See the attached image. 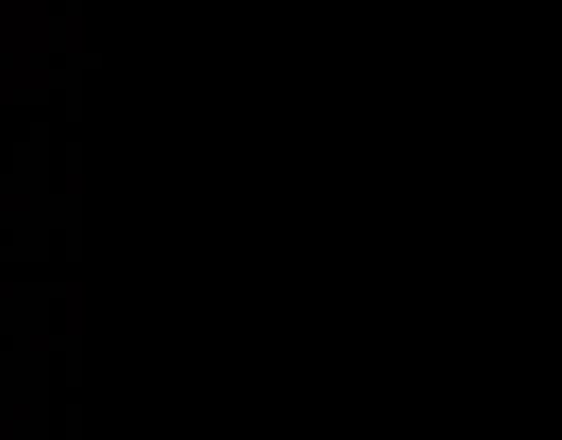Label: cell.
I'll return each instance as SVG.
<instances>
[{
	"mask_svg": "<svg viewBox=\"0 0 562 440\" xmlns=\"http://www.w3.org/2000/svg\"><path fill=\"white\" fill-rule=\"evenodd\" d=\"M56 49L66 56V59H79L86 56V20L79 13V7L66 16H59V26H56Z\"/></svg>",
	"mask_w": 562,
	"mask_h": 440,
	"instance_id": "6da1fadb",
	"label": "cell"
},
{
	"mask_svg": "<svg viewBox=\"0 0 562 440\" xmlns=\"http://www.w3.org/2000/svg\"><path fill=\"white\" fill-rule=\"evenodd\" d=\"M3 204H7V214H16V217L36 211V198H33L30 188H7L3 191Z\"/></svg>",
	"mask_w": 562,
	"mask_h": 440,
	"instance_id": "7a4b0ae2",
	"label": "cell"
},
{
	"mask_svg": "<svg viewBox=\"0 0 562 440\" xmlns=\"http://www.w3.org/2000/svg\"><path fill=\"white\" fill-rule=\"evenodd\" d=\"M63 346H66V339H53L49 332H33V336L23 339V352L33 356V359H46L53 349H63Z\"/></svg>",
	"mask_w": 562,
	"mask_h": 440,
	"instance_id": "3957f363",
	"label": "cell"
},
{
	"mask_svg": "<svg viewBox=\"0 0 562 440\" xmlns=\"http://www.w3.org/2000/svg\"><path fill=\"white\" fill-rule=\"evenodd\" d=\"M63 323H66V339H82V329H86V303H66Z\"/></svg>",
	"mask_w": 562,
	"mask_h": 440,
	"instance_id": "277c9868",
	"label": "cell"
},
{
	"mask_svg": "<svg viewBox=\"0 0 562 440\" xmlns=\"http://www.w3.org/2000/svg\"><path fill=\"white\" fill-rule=\"evenodd\" d=\"M36 415H40V408H36L33 402H26V398H13V402L7 405V421H10L13 428H16V425H33Z\"/></svg>",
	"mask_w": 562,
	"mask_h": 440,
	"instance_id": "5b68a950",
	"label": "cell"
},
{
	"mask_svg": "<svg viewBox=\"0 0 562 440\" xmlns=\"http://www.w3.org/2000/svg\"><path fill=\"white\" fill-rule=\"evenodd\" d=\"M82 191H86V178H82V168H79V161H72V165L66 168L63 194H66V198H72V201H79V198H82Z\"/></svg>",
	"mask_w": 562,
	"mask_h": 440,
	"instance_id": "8992f818",
	"label": "cell"
},
{
	"mask_svg": "<svg viewBox=\"0 0 562 440\" xmlns=\"http://www.w3.org/2000/svg\"><path fill=\"white\" fill-rule=\"evenodd\" d=\"M63 300H66V303H86V286H82L79 280H69V283L63 286Z\"/></svg>",
	"mask_w": 562,
	"mask_h": 440,
	"instance_id": "52a82bcc",
	"label": "cell"
},
{
	"mask_svg": "<svg viewBox=\"0 0 562 440\" xmlns=\"http://www.w3.org/2000/svg\"><path fill=\"white\" fill-rule=\"evenodd\" d=\"M20 300V286L10 280H0V306H13Z\"/></svg>",
	"mask_w": 562,
	"mask_h": 440,
	"instance_id": "ba28073f",
	"label": "cell"
},
{
	"mask_svg": "<svg viewBox=\"0 0 562 440\" xmlns=\"http://www.w3.org/2000/svg\"><path fill=\"white\" fill-rule=\"evenodd\" d=\"M13 46H16V33L7 30V26H0V59H10Z\"/></svg>",
	"mask_w": 562,
	"mask_h": 440,
	"instance_id": "9c48e42d",
	"label": "cell"
},
{
	"mask_svg": "<svg viewBox=\"0 0 562 440\" xmlns=\"http://www.w3.org/2000/svg\"><path fill=\"white\" fill-rule=\"evenodd\" d=\"M20 102V92L13 86H0V105H16Z\"/></svg>",
	"mask_w": 562,
	"mask_h": 440,
	"instance_id": "30bf717a",
	"label": "cell"
},
{
	"mask_svg": "<svg viewBox=\"0 0 562 440\" xmlns=\"http://www.w3.org/2000/svg\"><path fill=\"white\" fill-rule=\"evenodd\" d=\"M13 440H33V438H30V435H16V438H13Z\"/></svg>",
	"mask_w": 562,
	"mask_h": 440,
	"instance_id": "8fae6325",
	"label": "cell"
},
{
	"mask_svg": "<svg viewBox=\"0 0 562 440\" xmlns=\"http://www.w3.org/2000/svg\"><path fill=\"white\" fill-rule=\"evenodd\" d=\"M0 184H3V178H0Z\"/></svg>",
	"mask_w": 562,
	"mask_h": 440,
	"instance_id": "7c38bea8",
	"label": "cell"
},
{
	"mask_svg": "<svg viewBox=\"0 0 562 440\" xmlns=\"http://www.w3.org/2000/svg\"><path fill=\"white\" fill-rule=\"evenodd\" d=\"M0 398H3V395H0Z\"/></svg>",
	"mask_w": 562,
	"mask_h": 440,
	"instance_id": "4fadbf2b",
	"label": "cell"
}]
</instances>
